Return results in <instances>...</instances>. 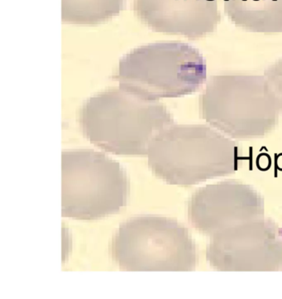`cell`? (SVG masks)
Segmentation results:
<instances>
[{"mask_svg": "<svg viewBox=\"0 0 282 299\" xmlns=\"http://www.w3.org/2000/svg\"><path fill=\"white\" fill-rule=\"evenodd\" d=\"M126 0H61V19L65 23L98 25L118 15Z\"/></svg>", "mask_w": 282, "mask_h": 299, "instance_id": "obj_5", "label": "cell"}, {"mask_svg": "<svg viewBox=\"0 0 282 299\" xmlns=\"http://www.w3.org/2000/svg\"><path fill=\"white\" fill-rule=\"evenodd\" d=\"M112 255L126 271H187L194 265V246L177 221L139 215L123 222L112 239Z\"/></svg>", "mask_w": 282, "mask_h": 299, "instance_id": "obj_3", "label": "cell"}, {"mask_svg": "<svg viewBox=\"0 0 282 299\" xmlns=\"http://www.w3.org/2000/svg\"><path fill=\"white\" fill-rule=\"evenodd\" d=\"M196 1H198V0H196Z\"/></svg>", "mask_w": 282, "mask_h": 299, "instance_id": "obj_12", "label": "cell"}, {"mask_svg": "<svg viewBox=\"0 0 282 299\" xmlns=\"http://www.w3.org/2000/svg\"><path fill=\"white\" fill-rule=\"evenodd\" d=\"M281 236H282V229H281Z\"/></svg>", "mask_w": 282, "mask_h": 299, "instance_id": "obj_11", "label": "cell"}, {"mask_svg": "<svg viewBox=\"0 0 282 299\" xmlns=\"http://www.w3.org/2000/svg\"><path fill=\"white\" fill-rule=\"evenodd\" d=\"M242 1H244V2H245V1H247V0H242Z\"/></svg>", "mask_w": 282, "mask_h": 299, "instance_id": "obj_8", "label": "cell"}, {"mask_svg": "<svg viewBox=\"0 0 282 299\" xmlns=\"http://www.w3.org/2000/svg\"><path fill=\"white\" fill-rule=\"evenodd\" d=\"M272 1H277V0H272Z\"/></svg>", "mask_w": 282, "mask_h": 299, "instance_id": "obj_10", "label": "cell"}, {"mask_svg": "<svg viewBox=\"0 0 282 299\" xmlns=\"http://www.w3.org/2000/svg\"><path fill=\"white\" fill-rule=\"evenodd\" d=\"M252 1H260V0H252Z\"/></svg>", "mask_w": 282, "mask_h": 299, "instance_id": "obj_7", "label": "cell"}, {"mask_svg": "<svg viewBox=\"0 0 282 299\" xmlns=\"http://www.w3.org/2000/svg\"><path fill=\"white\" fill-rule=\"evenodd\" d=\"M61 214L96 220L118 212L129 197V181L120 163L90 149L63 151Z\"/></svg>", "mask_w": 282, "mask_h": 299, "instance_id": "obj_2", "label": "cell"}, {"mask_svg": "<svg viewBox=\"0 0 282 299\" xmlns=\"http://www.w3.org/2000/svg\"><path fill=\"white\" fill-rule=\"evenodd\" d=\"M224 1H229V0H224Z\"/></svg>", "mask_w": 282, "mask_h": 299, "instance_id": "obj_9", "label": "cell"}, {"mask_svg": "<svg viewBox=\"0 0 282 299\" xmlns=\"http://www.w3.org/2000/svg\"><path fill=\"white\" fill-rule=\"evenodd\" d=\"M206 1H214V0H206Z\"/></svg>", "mask_w": 282, "mask_h": 299, "instance_id": "obj_6", "label": "cell"}, {"mask_svg": "<svg viewBox=\"0 0 282 299\" xmlns=\"http://www.w3.org/2000/svg\"><path fill=\"white\" fill-rule=\"evenodd\" d=\"M183 51L177 45L153 42L137 47L121 58L118 64L119 87L140 99L157 101L182 92L185 71Z\"/></svg>", "mask_w": 282, "mask_h": 299, "instance_id": "obj_4", "label": "cell"}, {"mask_svg": "<svg viewBox=\"0 0 282 299\" xmlns=\"http://www.w3.org/2000/svg\"><path fill=\"white\" fill-rule=\"evenodd\" d=\"M79 122L84 136L105 152L143 156L171 119L166 108L157 101L142 100L118 87L87 99Z\"/></svg>", "mask_w": 282, "mask_h": 299, "instance_id": "obj_1", "label": "cell"}]
</instances>
